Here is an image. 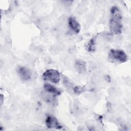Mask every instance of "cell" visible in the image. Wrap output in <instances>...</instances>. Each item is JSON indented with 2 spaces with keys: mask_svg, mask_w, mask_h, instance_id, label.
Here are the masks:
<instances>
[{
  "mask_svg": "<svg viewBox=\"0 0 131 131\" xmlns=\"http://www.w3.org/2000/svg\"><path fill=\"white\" fill-rule=\"evenodd\" d=\"M68 24L69 27L74 32L77 34L79 33L81 29V27L79 23L75 19L74 17H69L68 19Z\"/></svg>",
  "mask_w": 131,
  "mask_h": 131,
  "instance_id": "7",
  "label": "cell"
},
{
  "mask_svg": "<svg viewBox=\"0 0 131 131\" xmlns=\"http://www.w3.org/2000/svg\"><path fill=\"white\" fill-rule=\"evenodd\" d=\"M42 77L45 80L57 83L60 80V73L55 69H48L42 74Z\"/></svg>",
  "mask_w": 131,
  "mask_h": 131,
  "instance_id": "2",
  "label": "cell"
},
{
  "mask_svg": "<svg viewBox=\"0 0 131 131\" xmlns=\"http://www.w3.org/2000/svg\"><path fill=\"white\" fill-rule=\"evenodd\" d=\"M45 90L49 93L52 94L53 96H58L61 94V90L54 86L50 83H46L44 84L43 86Z\"/></svg>",
  "mask_w": 131,
  "mask_h": 131,
  "instance_id": "6",
  "label": "cell"
},
{
  "mask_svg": "<svg viewBox=\"0 0 131 131\" xmlns=\"http://www.w3.org/2000/svg\"><path fill=\"white\" fill-rule=\"evenodd\" d=\"M3 103V95H1V103Z\"/></svg>",
  "mask_w": 131,
  "mask_h": 131,
  "instance_id": "11",
  "label": "cell"
},
{
  "mask_svg": "<svg viewBox=\"0 0 131 131\" xmlns=\"http://www.w3.org/2000/svg\"><path fill=\"white\" fill-rule=\"evenodd\" d=\"M112 17L110 20V28L112 33L119 34L122 32V25L121 23V15L119 8L114 6L111 9Z\"/></svg>",
  "mask_w": 131,
  "mask_h": 131,
  "instance_id": "1",
  "label": "cell"
},
{
  "mask_svg": "<svg viewBox=\"0 0 131 131\" xmlns=\"http://www.w3.org/2000/svg\"><path fill=\"white\" fill-rule=\"evenodd\" d=\"M74 92L76 94H80L85 91V89L83 86H76L73 89Z\"/></svg>",
  "mask_w": 131,
  "mask_h": 131,
  "instance_id": "10",
  "label": "cell"
},
{
  "mask_svg": "<svg viewBox=\"0 0 131 131\" xmlns=\"http://www.w3.org/2000/svg\"><path fill=\"white\" fill-rule=\"evenodd\" d=\"M75 67L78 72L79 73H83L86 69V63L82 60H77L75 63Z\"/></svg>",
  "mask_w": 131,
  "mask_h": 131,
  "instance_id": "8",
  "label": "cell"
},
{
  "mask_svg": "<svg viewBox=\"0 0 131 131\" xmlns=\"http://www.w3.org/2000/svg\"><path fill=\"white\" fill-rule=\"evenodd\" d=\"M85 50L89 52H92L95 50V37L91 38L85 45Z\"/></svg>",
  "mask_w": 131,
  "mask_h": 131,
  "instance_id": "9",
  "label": "cell"
},
{
  "mask_svg": "<svg viewBox=\"0 0 131 131\" xmlns=\"http://www.w3.org/2000/svg\"><path fill=\"white\" fill-rule=\"evenodd\" d=\"M110 56L121 62H125L127 60V56L122 50L112 49L110 52Z\"/></svg>",
  "mask_w": 131,
  "mask_h": 131,
  "instance_id": "3",
  "label": "cell"
},
{
  "mask_svg": "<svg viewBox=\"0 0 131 131\" xmlns=\"http://www.w3.org/2000/svg\"><path fill=\"white\" fill-rule=\"evenodd\" d=\"M17 72L19 77L23 80H28L31 77V73L30 71L25 67H19L17 69Z\"/></svg>",
  "mask_w": 131,
  "mask_h": 131,
  "instance_id": "5",
  "label": "cell"
},
{
  "mask_svg": "<svg viewBox=\"0 0 131 131\" xmlns=\"http://www.w3.org/2000/svg\"><path fill=\"white\" fill-rule=\"evenodd\" d=\"M46 124L48 128L61 129L62 126L60 124L56 118L52 116H48L46 120Z\"/></svg>",
  "mask_w": 131,
  "mask_h": 131,
  "instance_id": "4",
  "label": "cell"
}]
</instances>
